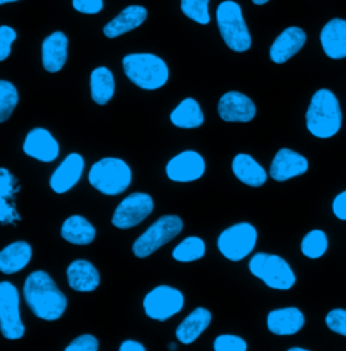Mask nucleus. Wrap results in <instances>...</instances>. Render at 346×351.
<instances>
[{
    "label": "nucleus",
    "instance_id": "nucleus-1",
    "mask_svg": "<svg viewBox=\"0 0 346 351\" xmlns=\"http://www.w3.org/2000/svg\"><path fill=\"white\" fill-rule=\"evenodd\" d=\"M23 296L33 313L47 322L60 319L67 309V298L57 288L53 278L43 270L29 274L23 287Z\"/></svg>",
    "mask_w": 346,
    "mask_h": 351
},
{
    "label": "nucleus",
    "instance_id": "nucleus-2",
    "mask_svg": "<svg viewBox=\"0 0 346 351\" xmlns=\"http://www.w3.org/2000/svg\"><path fill=\"white\" fill-rule=\"evenodd\" d=\"M307 129L314 136L327 139L340 132L343 112L337 96L329 89L314 93L305 114Z\"/></svg>",
    "mask_w": 346,
    "mask_h": 351
},
{
    "label": "nucleus",
    "instance_id": "nucleus-3",
    "mask_svg": "<svg viewBox=\"0 0 346 351\" xmlns=\"http://www.w3.org/2000/svg\"><path fill=\"white\" fill-rule=\"evenodd\" d=\"M122 65L130 82L146 90H154L165 86L170 77L167 64L150 53L128 54L124 57Z\"/></svg>",
    "mask_w": 346,
    "mask_h": 351
},
{
    "label": "nucleus",
    "instance_id": "nucleus-4",
    "mask_svg": "<svg viewBox=\"0 0 346 351\" xmlns=\"http://www.w3.org/2000/svg\"><path fill=\"white\" fill-rule=\"evenodd\" d=\"M216 23L224 44L233 51L244 53L251 49L252 37L238 3L222 1L216 8Z\"/></svg>",
    "mask_w": 346,
    "mask_h": 351
},
{
    "label": "nucleus",
    "instance_id": "nucleus-5",
    "mask_svg": "<svg viewBox=\"0 0 346 351\" xmlns=\"http://www.w3.org/2000/svg\"><path fill=\"white\" fill-rule=\"evenodd\" d=\"M131 169L119 158H103L92 165L88 181L89 184L107 196H117L125 192L131 184Z\"/></svg>",
    "mask_w": 346,
    "mask_h": 351
},
{
    "label": "nucleus",
    "instance_id": "nucleus-6",
    "mask_svg": "<svg viewBox=\"0 0 346 351\" xmlns=\"http://www.w3.org/2000/svg\"><path fill=\"white\" fill-rule=\"evenodd\" d=\"M249 270L272 289L288 291L297 282L292 267L279 256L259 253L252 257Z\"/></svg>",
    "mask_w": 346,
    "mask_h": 351
},
{
    "label": "nucleus",
    "instance_id": "nucleus-7",
    "mask_svg": "<svg viewBox=\"0 0 346 351\" xmlns=\"http://www.w3.org/2000/svg\"><path fill=\"white\" fill-rule=\"evenodd\" d=\"M183 230V220L177 215H164L154 221L132 245V253L138 258H146L156 250L176 238Z\"/></svg>",
    "mask_w": 346,
    "mask_h": 351
},
{
    "label": "nucleus",
    "instance_id": "nucleus-8",
    "mask_svg": "<svg viewBox=\"0 0 346 351\" xmlns=\"http://www.w3.org/2000/svg\"><path fill=\"white\" fill-rule=\"evenodd\" d=\"M257 242V231L249 223H238L226 228L218 238V249L230 261L248 257Z\"/></svg>",
    "mask_w": 346,
    "mask_h": 351
},
{
    "label": "nucleus",
    "instance_id": "nucleus-9",
    "mask_svg": "<svg viewBox=\"0 0 346 351\" xmlns=\"http://www.w3.org/2000/svg\"><path fill=\"white\" fill-rule=\"evenodd\" d=\"M0 327L7 339H21L25 335L19 312V292L7 281L0 282Z\"/></svg>",
    "mask_w": 346,
    "mask_h": 351
},
{
    "label": "nucleus",
    "instance_id": "nucleus-10",
    "mask_svg": "<svg viewBox=\"0 0 346 351\" xmlns=\"http://www.w3.org/2000/svg\"><path fill=\"white\" fill-rule=\"evenodd\" d=\"M184 307L183 293L168 285H160L149 292L143 300L145 313L157 322H165Z\"/></svg>",
    "mask_w": 346,
    "mask_h": 351
},
{
    "label": "nucleus",
    "instance_id": "nucleus-11",
    "mask_svg": "<svg viewBox=\"0 0 346 351\" xmlns=\"http://www.w3.org/2000/svg\"><path fill=\"white\" fill-rule=\"evenodd\" d=\"M154 210V203L150 195L135 192L128 196L117 207L111 223L122 230L134 227L146 219Z\"/></svg>",
    "mask_w": 346,
    "mask_h": 351
},
{
    "label": "nucleus",
    "instance_id": "nucleus-12",
    "mask_svg": "<svg viewBox=\"0 0 346 351\" xmlns=\"http://www.w3.org/2000/svg\"><path fill=\"white\" fill-rule=\"evenodd\" d=\"M206 171V162L203 157L194 152L185 150L168 162L167 176L176 182H191L199 180Z\"/></svg>",
    "mask_w": 346,
    "mask_h": 351
},
{
    "label": "nucleus",
    "instance_id": "nucleus-13",
    "mask_svg": "<svg viewBox=\"0 0 346 351\" xmlns=\"http://www.w3.org/2000/svg\"><path fill=\"white\" fill-rule=\"evenodd\" d=\"M218 114L226 122H251L256 117L255 103L241 92H227L218 103Z\"/></svg>",
    "mask_w": 346,
    "mask_h": 351
},
{
    "label": "nucleus",
    "instance_id": "nucleus-14",
    "mask_svg": "<svg viewBox=\"0 0 346 351\" xmlns=\"http://www.w3.org/2000/svg\"><path fill=\"white\" fill-rule=\"evenodd\" d=\"M23 152L41 162H51L58 157L60 146L50 132L43 128H36L27 134Z\"/></svg>",
    "mask_w": 346,
    "mask_h": 351
},
{
    "label": "nucleus",
    "instance_id": "nucleus-15",
    "mask_svg": "<svg viewBox=\"0 0 346 351\" xmlns=\"http://www.w3.org/2000/svg\"><path fill=\"white\" fill-rule=\"evenodd\" d=\"M307 171L308 161L291 149H280L270 164V177L279 182L304 175Z\"/></svg>",
    "mask_w": 346,
    "mask_h": 351
},
{
    "label": "nucleus",
    "instance_id": "nucleus-16",
    "mask_svg": "<svg viewBox=\"0 0 346 351\" xmlns=\"http://www.w3.org/2000/svg\"><path fill=\"white\" fill-rule=\"evenodd\" d=\"M84 171V158L78 153H71L50 178V186L56 193H65L80 180Z\"/></svg>",
    "mask_w": 346,
    "mask_h": 351
},
{
    "label": "nucleus",
    "instance_id": "nucleus-17",
    "mask_svg": "<svg viewBox=\"0 0 346 351\" xmlns=\"http://www.w3.org/2000/svg\"><path fill=\"white\" fill-rule=\"evenodd\" d=\"M307 36L299 27H288L286 29L270 46V60L275 64H284L291 57H294L304 44Z\"/></svg>",
    "mask_w": 346,
    "mask_h": 351
},
{
    "label": "nucleus",
    "instance_id": "nucleus-18",
    "mask_svg": "<svg viewBox=\"0 0 346 351\" xmlns=\"http://www.w3.org/2000/svg\"><path fill=\"white\" fill-rule=\"evenodd\" d=\"M68 58V38L62 32H54L43 43V65L49 73L60 72Z\"/></svg>",
    "mask_w": 346,
    "mask_h": 351
},
{
    "label": "nucleus",
    "instance_id": "nucleus-19",
    "mask_svg": "<svg viewBox=\"0 0 346 351\" xmlns=\"http://www.w3.org/2000/svg\"><path fill=\"white\" fill-rule=\"evenodd\" d=\"M321 44L325 54L333 60L346 57V21L332 19L321 32Z\"/></svg>",
    "mask_w": 346,
    "mask_h": 351
},
{
    "label": "nucleus",
    "instance_id": "nucleus-20",
    "mask_svg": "<svg viewBox=\"0 0 346 351\" xmlns=\"http://www.w3.org/2000/svg\"><path fill=\"white\" fill-rule=\"evenodd\" d=\"M268 328L275 335H294L304 326V315L298 308H281L270 311L266 319Z\"/></svg>",
    "mask_w": 346,
    "mask_h": 351
},
{
    "label": "nucleus",
    "instance_id": "nucleus-21",
    "mask_svg": "<svg viewBox=\"0 0 346 351\" xmlns=\"http://www.w3.org/2000/svg\"><path fill=\"white\" fill-rule=\"evenodd\" d=\"M148 18V11L141 5H129L118 16H115L111 22H108L103 33L107 38H117L122 34H126L131 30L139 27Z\"/></svg>",
    "mask_w": 346,
    "mask_h": 351
},
{
    "label": "nucleus",
    "instance_id": "nucleus-22",
    "mask_svg": "<svg viewBox=\"0 0 346 351\" xmlns=\"http://www.w3.org/2000/svg\"><path fill=\"white\" fill-rule=\"evenodd\" d=\"M68 284L73 291L92 292L100 284L97 269L86 260H76L67 269Z\"/></svg>",
    "mask_w": 346,
    "mask_h": 351
},
{
    "label": "nucleus",
    "instance_id": "nucleus-23",
    "mask_svg": "<svg viewBox=\"0 0 346 351\" xmlns=\"http://www.w3.org/2000/svg\"><path fill=\"white\" fill-rule=\"evenodd\" d=\"M211 312L205 308L192 311L177 327L176 338L184 345L194 343L211 323Z\"/></svg>",
    "mask_w": 346,
    "mask_h": 351
},
{
    "label": "nucleus",
    "instance_id": "nucleus-24",
    "mask_svg": "<svg viewBox=\"0 0 346 351\" xmlns=\"http://www.w3.org/2000/svg\"><path fill=\"white\" fill-rule=\"evenodd\" d=\"M33 257V249L27 242H14L0 252V270L14 274L27 266Z\"/></svg>",
    "mask_w": 346,
    "mask_h": 351
},
{
    "label": "nucleus",
    "instance_id": "nucleus-25",
    "mask_svg": "<svg viewBox=\"0 0 346 351\" xmlns=\"http://www.w3.org/2000/svg\"><path fill=\"white\" fill-rule=\"evenodd\" d=\"M233 172L235 177L253 188L262 186L266 182L268 175L264 168L256 160H253L249 154H237L233 160Z\"/></svg>",
    "mask_w": 346,
    "mask_h": 351
},
{
    "label": "nucleus",
    "instance_id": "nucleus-26",
    "mask_svg": "<svg viewBox=\"0 0 346 351\" xmlns=\"http://www.w3.org/2000/svg\"><path fill=\"white\" fill-rule=\"evenodd\" d=\"M95 227L82 215L69 217L61 227V237L72 245H89L95 239Z\"/></svg>",
    "mask_w": 346,
    "mask_h": 351
},
{
    "label": "nucleus",
    "instance_id": "nucleus-27",
    "mask_svg": "<svg viewBox=\"0 0 346 351\" xmlns=\"http://www.w3.org/2000/svg\"><path fill=\"white\" fill-rule=\"evenodd\" d=\"M171 122L180 129H196L203 125L205 115L199 103L192 97H187L173 110Z\"/></svg>",
    "mask_w": 346,
    "mask_h": 351
},
{
    "label": "nucleus",
    "instance_id": "nucleus-28",
    "mask_svg": "<svg viewBox=\"0 0 346 351\" xmlns=\"http://www.w3.org/2000/svg\"><path fill=\"white\" fill-rule=\"evenodd\" d=\"M115 92V82L111 71L106 66L96 68L91 73V96L99 106L107 104Z\"/></svg>",
    "mask_w": 346,
    "mask_h": 351
},
{
    "label": "nucleus",
    "instance_id": "nucleus-29",
    "mask_svg": "<svg viewBox=\"0 0 346 351\" xmlns=\"http://www.w3.org/2000/svg\"><path fill=\"white\" fill-rule=\"evenodd\" d=\"M205 253L206 245L203 239L198 237H188L174 247L172 257L180 263H192L203 258Z\"/></svg>",
    "mask_w": 346,
    "mask_h": 351
},
{
    "label": "nucleus",
    "instance_id": "nucleus-30",
    "mask_svg": "<svg viewBox=\"0 0 346 351\" xmlns=\"http://www.w3.org/2000/svg\"><path fill=\"white\" fill-rule=\"evenodd\" d=\"M329 246L327 235L321 230H312L310 231L302 241V253L311 260L321 258Z\"/></svg>",
    "mask_w": 346,
    "mask_h": 351
},
{
    "label": "nucleus",
    "instance_id": "nucleus-31",
    "mask_svg": "<svg viewBox=\"0 0 346 351\" xmlns=\"http://www.w3.org/2000/svg\"><path fill=\"white\" fill-rule=\"evenodd\" d=\"M18 90L7 80H0V122H5L18 104Z\"/></svg>",
    "mask_w": 346,
    "mask_h": 351
},
{
    "label": "nucleus",
    "instance_id": "nucleus-32",
    "mask_svg": "<svg viewBox=\"0 0 346 351\" xmlns=\"http://www.w3.org/2000/svg\"><path fill=\"white\" fill-rule=\"evenodd\" d=\"M209 1L210 0H181V11L187 18L192 19L194 22H198L200 25H209Z\"/></svg>",
    "mask_w": 346,
    "mask_h": 351
},
{
    "label": "nucleus",
    "instance_id": "nucleus-33",
    "mask_svg": "<svg viewBox=\"0 0 346 351\" xmlns=\"http://www.w3.org/2000/svg\"><path fill=\"white\" fill-rule=\"evenodd\" d=\"M214 350L216 351H246L248 345L246 342L231 334H224L219 335L214 342Z\"/></svg>",
    "mask_w": 346,
    "mask_h": 351
},
{
    "label": "nucleus",
    "instance_id": "nucleus-34",
    "mask_svg": "<svg viewBox=\"0 0 346 351\" xmlns=\"http://www.w3.org/2000/svg\"><path fill=\"white\" fill-rule=\"evenodd\" d=\"M326 326L336 334L346 337V309H333L326 316Z\"/></svg>",
    "mask_w": 346,
    "mask_h": 351
},
{
    "label": "nucleus",
    "instance_id": "nucleus-35",
    "mask_svg": "<svg viewBox=\"0 0 346 351\" xmlns=\"http://www.w3.org/2000/svg\"><path fill=\"white\" fill-rule=\"evenodd\" d=\"M67 351H97L99 350V341L91 335L84 334L76 338L71 345L65 348Z\"/></svg>",
    "mask_w": 346,
    "mask_h": 351
},
{
    "label": "nucleus",
    "instance_id": "nucleus-36",
    "mask_svg": "<svg viewBox=\"0 0 346 351\" xmlns=\"http://www.w3.org/2000/svg\"><path fill=\"white\" fill-rule=\"evenodd\" d=\"M16 40V33L8 26L0 27V61H4L11 54V45Z\"/></svg>",
    "mask_w": 346,
    "mask_h": 351
},
{
    "label": "nucleus",
    "instance_id": "nucleus-37",
    "mask_svg": "<svg viewBox=\"0 0 346 351\" xmlns=\"http://www.w3.org/2000/svg\"><path fill=\"white\" fill-rule=\"evenodd\" d=\"M72 4L82 14H97L103 10V0H72Z\"/></svg>",
    "mask_w": 346,
    "mask_h": 351
},
{
    "label": "nucleus",
    "instance_id": "nucleus-38",
    "mask_svg": "<svg viewBox=\"0 0 346 351\" xmlns=\"http://www.w3.org/2000/svg\"><path fill=\"white\" fill-rule=\"evenodd\" d=\"M12 195V176L5 169L1 168L0 171V199L11 197Z\"/></svg>",
    "mask_w": 346,
    "mask_h": 351
},
{
    "label": "nucleus",
    "instance_id": "nucleus-39",
    "mask_svg": "<svg viewBox=\"0 0 346 351\" xmlns=\"http://www.w3.org/2000/svg\"><path fill=\"white\" fill-rule=\"evenodd\" d=\"M19 220V215H16V213L14 211V208L11 207V204H8L7 199H0V220L3 224H8L12 223V220Z\"/></svg>",
    "mask_w": 346,
    "mask_h": 351
},
{
    "label": "nucleus",
    "instance_id": "nucleus-40",
    "mask_svg": "<svg viewBox=\"0 0 346 351\" xmlns=\"http://www.w3.org/2000/svg\"><path fill=\"white\" fill-rule=\"evenodd\" d=\"M333 213L338 219L346 220V191L341 192L333 202Z\"/></svg>",
    "mask_w": 346,
    "mask_h": 351
},
{
    "label": "nucleus",
    "instance_id": "nucleus-41",
    "mask_svg": "<svg viewBox=\"0 0 346 351\" xmlns=\"http://www.w3.org/2000/svg\"><path fill=\"white\" fill-rule=\"evenodd\" d=\"M121 351H145L146 349L139 343V342H135V341H126L121 345L119 348Z\"/></svg>",
    "mask_w": 346,
    "mask_h": 351
},
{
    "label": "nucleus",
    "instance_id": "nucleus-42",
    "mask_svg": "<svg viewBox=\"0 0 346 351\" xmlns=\"http://www.w3.org/2000/svg\"><path fill=\"white\" fill-rule=\"evenodd\" d=\"M256 5H262V4H266L269 0H252Z\"/></svg>",
    "mask_w": 346,
    "mask_h": 351
},
{
    "label": "nucleus",
    "instance_id": "nucleus-43",
    "mask_svg": "<svg viewBox=\"0 0 346 351\" xmlns=\"http://www.w3.org/2000/svg\"><path fill=\"white\" fill-rule=\"evenodd\" d=\"M12 1H18V0H0V4H5V3H12Z\"/></svg>",
    "mask_w": 346,
    "mask_h": 351
},
{
    "label": "nucleus",
    "instance_id": "nucleus-44",
    "mask_svg": "<svg viewBox=\"0 0 346 351\" xmlns=\"http://www.w3.org/2000/svg\"><path fill=\"white\" fill-rule=\"evenodd\" d=\"M290 351H305V349H302V348H291Z\"/></svg>",
    "mask_w": 346,
    "mask_h": 351
},
{
    "label": "nucleus",
    "instance_id": "nucleus-45",
    "mask_svg": "<svg viewBox=\"0 0 346 351\" xmlns=\"http://www.w3.org/2000/svg\"><path fill=\"white\" fill-rule=\"evenodd\" d=\"M170 349L174 350V349H176V345H170Z\"/></svg>",
    "mask_w": 346,
    "mask_h": 351
}]
</instances>
